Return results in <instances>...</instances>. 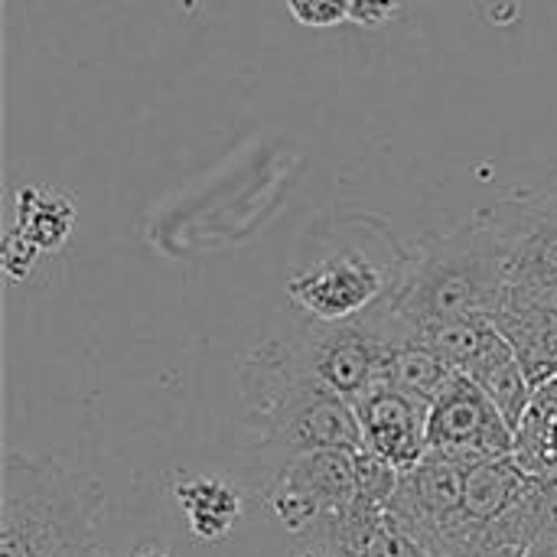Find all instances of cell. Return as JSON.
<instances>
[{"mask_svg": "<svg viewBox=\"0 0 557 557\" xmlns=\"http://www.w3.org/2000/svg\"><path fill=\"white\" fill-rule=\"evenodd\" d=\"M238 395L242 421L274 470L317 450H362L352 401L323 385L300 362L290 339L251 349L238 375Z\"/></svg>", "mask_w": 557, "mask_h": 557, "instance_id": "obj_1", "label": "cell"}, {"mask_svg": "<svg viewBox=\"0 0 557 557\" xmlns=\"http://www.w3.org/2000/svg\"><path fill=\"white\" fill-rule=\"evenodd\" d=\"M104 486L46 457H3L0 557H88L101 548Z\"/></svg>", "mask_w": 557, "mask_h": 557, "instance_id": "obj_2", "label": "cell"}, {"mask_svg": "<svg viewBox=\"0 0 557 557\" xmlns=\"http://www.w3.org/2000/svg\"><path fill=\"white\" fill-rule=\"evenodd\" d=\"M506 261L480 219L428 238L401 268L385 310L411 336L437 326L490 317L506 294Z\"/></svg>", "mask_w": 557, "mask_h": 557, "instance_id": "obj_3", "label": "cell"}, {"mask_svg": "<svg viewBox=\"0 0 557 557\" xmlns=\"http://www.w3.org/2000/svg\"><path fill=\"white\" fill-rule=\"evenodd\" d=\"M395 284L398 277L375 258L359 248H343L310 268H297L287 277V297L310 323H346L385 304Z\"/></svg>", "mask_w": 557, "mask_h": 557, "instance_id": "obj_4", "label": "cell"}, {"mask_svg": "<svg viewBox=\"0 0 557 557\" xmlns=\"http://www.w3.org/2000/svg\"><path fill=\"white\" fill-rule=\"evenodd\" d=\"M356 450H317L271 473L261 499L300 542L326 519L346 512L356 496Z\"/></svg>", "mask_w": 557, "mask_h": 557, "instance_id": "obj_5", "label": "cell"}, {"mask_svg": "<svg viewBox=\"0 0 557 557\" xmlns=\"http://www.w3.org/2000/svg\"><path fill=\"white\" fill-rule=\"evenodd\" d=\"M428 450L460 463H483L516 454V431L496 401L463 372H454L431 401Z\"/></svg>", "mask_w": 557, "mask_h": 557, "instance_id": "obj_6", "label": "cell"}, {"mask_svg": "<svg viewBox=\"0 0 557 557\" xmlns=\"http://www.w3.org/2000/svg\"><path fill=\"white\" fill-rule=\"evenodd\" d=\"M493 235L509 284L557 281V183L525 189L476 215Z\"/></svg>", "mask_w": 557, "mask_h": 557, "instance_id": "obj_7", "label": "cell"}, {"mask_svg": "<svg viewBox=\"0 0 557 557\" xmlns=\"http://www.w3.org/2000/svg\"><path fill=\"white\" fill-rule=\"evenodd\" d=\"M362 447L385 457L398 473H408L428 457V418L431 401L414 398L388 382H375L352 401Z\"/></svg>", "mask_w": 557, "mask_h": 557, "instance_id": "obj_8", "label": "cell"}, {"mask_svg": "<svg viewBox=\"0 0 557 557\" xmlns=\"http://www.w3.org/2000/svg\"><path fill=\"white\" fill-rule=\"evenodd\" d=\"M496 330L519 352L532 388L557 379V281L555 284H506L503 304L493 313Z\"/></svg>", "mask_w": 557, "mask_h": 557, "instance_id": "obj_9", "label": "cell"}, {"mask_svg": "<svg viewBox=\"0 0 557 557\" xmlns=\"http://www.w3.org/2000/svg\"><path fill=\"white\" fill-rule=\"evenodd\" d=\"M463 375H470L496 401V408L506 414V421L519 434V428H522V421L535 401V388L529 382V372H525L519 352L512 349V343L499 330L473 356V362L463 369Z\"/></svg>", "mask_w": 557, "mask_h": 557, "instance_id": "obj_10", "label": "cell"}, {"mask_svg": "<svg viewBox=\"0 0 557 557\" xmlns=\"http://www.w3.org/2000/svg\"><path fill=\"white\" fill-rule=\"evenodd\" d=\"M176 503L186 512L189 535L202 545L225 542L242 519V496L219 476H189L176 483Z\"/></svg>", "mask_w": 557, "mask_h": 557, "instance_id": "obj_11", "label": "cell"}, {"mask_svg": "<svg viewBox=\"0 0 557 557\" xmlns=\"http://www.w3.org/2000/svg\"><path fill=\"white\" fill-rule=\"evenodd\" d=\"M529 483V470L512 457H496L470 467L467 473V493H463V509L473 522L493 525L522 493Z\"/></svg>", "mask_w": 557, "mask_h": 557, "instance_id": "obj_12", "label": "cell"}, {"mask_svg": "<svg viewBox=\"0 0 557 557\" xmlns=\"http://www.w3.org/2000/svg\"><path fill=\"white\" fill-rule=\"evenodd\" d=\"M450 375H454V369L424 339L398 336L392 343L382 382H388V385H395V388H401V392H408L414 398L434 401Z\"/></svg>", "mask_w": 557, "mask_h": 557, "instance_id": "obj_13", "label": "cell"}, {"mask_svg": "<svg viewBox=\"0 0 557 557\" xmlns=\"http://www.w3.org/2000/svg\"><path fill=\"white\" fill-rule=\"evenodd\" d=\"M75 212L72 202L52 189H20L16 199V225L13 232H20L36 251H59L72 232Z\"/></svg>", "mask_w": 557, "mask_h": 557, "instance_id": "obj_14", "label": "cell"}, {"mask_svg": "<svg viewBox=\"0 0 557 557\" xmlns=\"http://www.w3.org/2000/svg\"><path fill=\"white\" fill-rule=\"evenodd\" d=\"M352 463H356V496H352V503L369 506V509H388L401 473L385 457H379V454H372L366 447L352 454Z\"/></svg>", "mask_w": 557, "mask_h": 557, "instance_id": "obj_15", "label": "cell"}, {"mask_svg": "<svg viewBox=\"0 0 557 557\" xmlns=\"http://www.w3.org/2000/svg\"><path fill=\"white\" fill-rule=\"evenodd\" d=\"M287 10L297 23L313 29H330L349 20V0H287Z\"/></svg>", "mask_w": 557, "mask_h": 557, "instance_id": "obj_16", "label": "cell"}, {"mask_svg": "<svg viewBox=\"0 0 557 557\" xmlns=\"http://www.w3.org/2000/svg\"><path fill=\"white\" fill-rule=\"evenodd\" d=\"M405 0H349V20L359 26H385L401 13Z\"/></svg>", "mask_w": 557, "mask_h": 557, "instance_id": "obj_17", "label": "cell"}, {"mask_svg": "<svg viewBox=\"0 0 557 557\" xmlns=\"http://www.w3.org/2000/svg\"><path fill=\"white\" fill-rule=\"evenodd\" d=\"M36 248L20 235V232H10L7 235V245H3V264H7V274L10 277H26L33 261H36Z\"/></svg>", "mask_w": 557, "mask_h": 557, "instance_id": "obj_18", "label": "cell"}, {"mask_svg": "<svg viewBox=\"0 0 557 557\" xmlns=\"http://www.w3.org/2000/svg\"><path fill=\"white\" fill-rule=\"evenodd\" d=\"M131 557H173L166 548H160V545H140V548H134V555Z\"/></svg>", "mask_w": 557, "mask_h": 557, "instance_id": "obj_19", "label": "cell"}, {"mask_svg": "<svg viewBox=\"0 0 557 557\" xmlns=\"http://www.w3.org/2000/svg\"><path fill=\"white\" fill-rule=\"evenodd\" d=\"M297 557H326V555H323V552H317V548H304Z\"/></svg>", "mask_w": 557, "mask_h": 557, "instance_id": "obj_20", "label": "cell"}, {"mask_svg": "<svg viewBox=\"0 0 557 557\" xmlns=\"http://www.w3.org/2000/svg\"><path fill=\"white\" fill-rule=\"evenodd\" d=\"M88 557H111V555H108V552H104V545H101V548H95Z\"/></svg>", "mask_w": 557, "mask_h": 557, "instance_id": "obj_21", "label": "cell"}]
</instances>
